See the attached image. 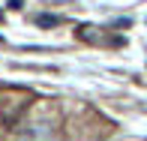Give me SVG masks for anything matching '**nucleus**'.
I'll return each mask as SVG.
<instances>
[{"instance_id": "f257e3e1", "label": "nucleus", "mask_w": 147, "mask_h": 141, "mask_svg": "<svg viewBox=\"0 0 147 141\" xmlns=\"http://www.w3.org/2000/svg\"><path fill=\"white\" fill-rule=\"evenodd\" d=\"M36 24H39V27H57L60 18L57 15H36Z\"/></svg>"}, {"instance_id": "f03ea898", "label": "nucleus", "mask_w": 147, "mask_h": 141, "mask_svg": "<svg viewBox=\"0 0 147 141\" xmlns=\"http://www.w3.org/2000/svg\"><path fill=\"white\" fill-rule=\"evenodd\" d=\"M21 3L24 0H9V9H21Z\"/></svg>"}, {"instance_id": "7ed1b4c3", "label": "nucleus", "mask_w": 147, "mask_h": 141, "mask_svg": "<svg viewBox=\"0 0 147 141\" xmlns=\"http://www.w3.org/2000/svg\"><path fill=\"white\" fill-rule=\"evenodd\" d=\"M0 18H3V12H0Z\"/></svg>"}, {"instance_id": "20e7f679", "label": "nucleus", "mask_w": 147, "mask_h": 141, "mask_svg": "<svg viewBox=\"0 0 147 141\" xmlns=\"http://www.w3.org/2000/svg\"><path fill=\"white\" fill-rule=\"evenodd\" d=\"M0 39H3V36H0Z\"/></svg>"}]
</instances>
